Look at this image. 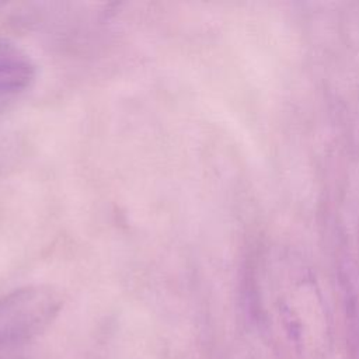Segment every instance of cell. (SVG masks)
<instances>
[{
    "label": "cell",
    "mask_w": 359,
    "mask_h": 359,
    "mask_svg": "<svg viewBox=\"0 0 359 359\" xmlns=\"http://www.w3.org/2000/svg\"><path fill=\"white\" fill-rule=\"evenodd\" d=\"M63 306L49 285H27L0 297V346L27 342L45 331Z\"/></svg>",
    "instance_id": "1"
},
{
    "label": "cell",
    "mask_w": 359,
    "mask_h": 359,
    "mask_svg": "<svg viewBox=\"0 0 359 359\" xmlns=\"http://www.w3.org/2000/svg\"><path fill=\"white\" fill-rule=\"evenodd\" d=\"M34 79L32 59L17 45L0 42V95L24 91Z\"/></svg>",
    "instance_id": "2"
}]
</instances>
